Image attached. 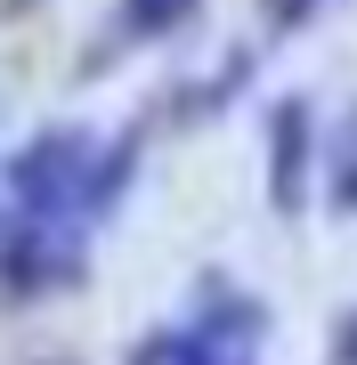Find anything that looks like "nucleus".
<instances>
[{
    "instance_id": "f257e3e1",
    "label": "nucleus",
    "mask_w": 357,
    "mask_h": 365,
    "mask_svg": "<svg viewBox=\"0 0 357 365\" xmlns=\"http://www.w3.org/2000/svg\"><path fill=\"white\" fill-rule=\"evenodd\" d=\"M90 179H98L90 130H41L33 146L9 155V187L0 195L16 203L25 227H73V220H90Z\"/></svg>"
},
{
    "instance_id": "f03ea898",
    "label": "nucleus",
    "mask_w": 357,
    "mask_h": 365,
    "mask_svg": "<svg viewBox=\"0 0 357 365\" xmlns=\"http://www.w3.org/2000/svg\"><path fill=\"white\" fill-rule=\"evenodd\" d=\"M81 284V227H25L16 220L0 235V292L25 300V292H57Z\"/></svg>"
},
{
    "instance_id": "7ed1b4c3",
    "label": "nucleus",
    "mask_w": 357,
    "mask_h": 365,
    "mask_svg": "<svg viewBox=\"0 0 357 365\" xmlns=\"http://www.w3.org/2000/svg\"><path fill=\"white\" fill-rule=\"evenodd\" d=\"M268 203L276 211L309 203V98L301 90L268 106Z\"/></svg>"
},
{
    "instance_id": "20e7f679",
    "label": "nucleus",
    "mask_w": 357,
    "mask_h": 365,
    "mask_svg": "<svg viewBox=\"0 0 357 365\" xmlns=\"http://www.w3.org/2000/svg\"><path fill=\"white\" fill-rule=\"evenodd\" d=\"M325 203L341 211V220L357 211V114H349L341 130L325 138Z\"/></svg>"
},
{
    "instance_id": "39448f33",
    "label": "nucleus",
    "mask_w": 357,
    "mask_h": 365,
    "mask_svg": "<svg viewBox=\"0 0 357 365\" xmlns=\"http://www.w3.org/2000/svg\"><path fill=\"white\" fill-rule=\"evenodd\" d=\"M187 9H195V0H122V33H130V41H155V33L187 25Z\"/></svg>"
},
{
    "instance_id": "423d86ee",
    "label": "nucleus",
    "mask_w": 357,
    "mask_h": 365,
    "mask_svg": "<svg viewBox=\"0 0 357 365\" xmlns=\"http://www.w3.org/2000/svg\"><path fill=\"white\" fill-rule=\"evenodd\" d=\"M260 16H268V33H301L317 16V0H260Z\"/></svg>"
},
{
    "instance_id": "0eeeda50",
    "label": "nucleus",
    "mask_w": 357,
    "mask_h": 365,
    "mask_svg": "<svg viewBox=\"0 0 357 365\" xmlns=\"http://www.w3.org/2000/svg\"><path fill=\"white\" fill-rule=\"evenodd\" d=\"M122 365H171V333H146V349H130Z\"/></svg>"
},
{
    "instance_id": "6e6552de",
    "label": "nucleus",
    "mask_w": 357,
    "mask_h": 365,
    "mask_svg": "<svg viewBox=\"0 0 357 365\" xmlns=\"http://www.w3.org/2000/svg\"><path fill=\"white\" fill-rule=\"evenodd\" d=\"M333 365H357V309L341 317V341H333Z\"/></svg>"
},
{
    "instance_id": "1a4fd4ad",
    "label": "nucleus",
    "mask_w": 357,
    "mask_h": 365,
    "mask_svg": "<svg viewBox=\"0 0 357 365\" xmlns=\"http://www.w3.org/2000/svg\"><path fill=\"white\" fill-rule=\"evenodd\" d=\"M0 9H33V0H0Z\"/></svg>"
},
{
    "instance_id": "9d476101",
    "label": "nucleus",
    "mask_w": 357,
    "mask_h": 365,
    "mask_svg": "<svg viewBox=\"0 0 357 365\" xmlns=\"http://www.w3.org/2000/svg\"><path fill=\"white\" fill-rule=\"evenodd\" d=\"M57 365H66V357H57Z\"/></svg>"
}]
</instances>
